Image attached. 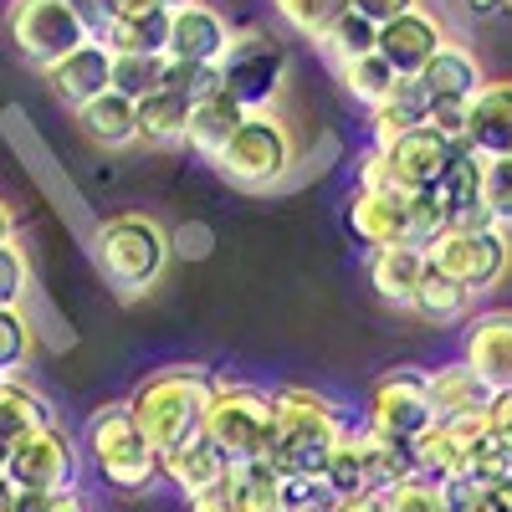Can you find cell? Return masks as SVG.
<instances>
[{
    "label": "cell",
    "mask_w": 512,
    "mask_h": 512,
    "mask_svg": "<svg viewBox=\"0 0 512 512\" xmlns=\"http://www.w3.org/2000/svg\"><path fill=\"white\" fill-rule=\"evenodd\" d=\"M344 221H349L354 241H364L369 251L415 246V241H410V195H405V190H359V185H354Z\"/></svg>",
    "instance_id": "2e32d148"
},
{
    "label": "cell",
    "mask_w": 512,
    "mask_h": 512,
    "mask_svg": "<svg viewBox=\"0 0 512 512\" xmlns=\"http://www.w3.org/2000/svg\"><path fill=\"white\" fill-rule=\"evenodd\" d=\"M410 313H420L425 323H461V318H472V292L425 267V277L410 297Z\"/></svg>",
    "instance_id": "4dcf8cb0"
},
{
    "label": "cell",
    "mask_w": 512,
    "mask_h": 512,
    "mask_svg": "<svg viewBox=\"0 0 512 512\" xmlns=\"http://www.w3.org/2000/svg\"><path fill=\"white\" fill-rule=\"evenodd\" d=\"M461 364L477 369L492 390H512V308H492V313L466 318Z\"/></svg>",
    "instance_id": "ac0fdd59"
},
{
    "label": "cell",
    "mask_w": 512,
    "mask_h": 512,
    "mask_svg": "<svg viewBox=\"0 0 512 512\" xmlns=\"http://www.w3.org/2000/svg\"><path fill=\"white\" fill-rule=\"evenodd\" d=\"M425 267L477 297V292H487L507 277L512 231H502V226H446L431 246H425Z\"/></svg>",
    "instance_id": "ba28073f"
},
{
    "label": "cell",
    "mask_w": 512,
    "mask_h": 512,
    "mask_svg": "<svg viewBox=\"0 0 512 512\" xmlns=\"http://www.w3.org/2000/svg\"><path fill=\"white\" fill-rule=\"evenodd\" d=\"M6 482L16 492H72L77 487V446L62 425H41L6 451Z\"/></svg>",
    "instance_id": "8fae6325"
},
{
    "label": "cell",
    "mask_w": 512,
    "mask_h": 512,
    "mask_svg": "<svg viewBox=\"0 0 512 512\" xmlns=\"http://www.w3.org/2000/svg\"><path fill=\"white\" fill-rule=\"evenodd\" d=\"M67 6L77 11V21H82V31H88L93 41L103 36V26H108V0H67Z\"/></svg>",
    "instance_id": "7dc6e473"
},
{
    "label": "cell",
    "mask_w": 512,
    "mask_h": 512,
    "mask_svg": "<svg viewBox=\"0 0 512 512\" xmlns=\"http://www.w3.org/2000/svg\"><path fill=\"white\" fill-rule=\"evenodd\" d=\"M241 118H246V108L236 103V98H226L221 88L216 93H205L200 103H190V123H185V144L210 164L221 149H226V139L241 128Z\"/></svg>",
    "instance_id": "cb8c5ba5"
},
{
    "label": "cell",
    "mask_w": 512,
    "mask_h": 512,
    "mask_svg": "<svg viewBox=\"0 0 512 512\" xmlns=\"http://www.w3.org/2000/svg\"><path fill=\"white\" fill-rule=\"evenodd\" d=\"M231 47V21L205 6V0H190V6H175L164 16V57L169 62H195V67H216Z\"/></svg>",
    "instance_id": "4fadbf2b"
},
{
    "label": "cell",
    "mask_w": 512,
    "mask_h": 512,
    "mask_svg": "<svg viewBox=\"0 0 512 512\" xmlns=\"http://www.w3.org/2000/svg\"><path fill=\"white\" fill-rule=\"evenodd\" d=\"M164 16L169 11H144V16H108L103 47L113 57H164Z\"/></svg>",
    "instance_id": "f1b7e54d"
},
{
    "label": "cell",
    "mask_w": 512,
    "mask_h": 512,
    "mask_svg": "<svg viewBox=\"0 0 512 512\" xmlns=\"http://www.w3.org/2000/svg\"><path fill=\"white\" fill-rule=\"evenodd\" d=\"M446 502H451V512H502L497 497H492V487H482V482L446 487Z\"/></svg>",
    "instance_id": "ee69618b"
},
{
    "label": "cell",
    "mask_w": 512,
    "mask_h": 512,
    "mask_svg": "<svg viewBox=\"0 0 512 512\" xmlns=\"http://www.w3.org/2000/svg\"><path fill=\"white\" fill-rule=\"evenodd\" d=\"M482 175H487V159H477L472 149L456 144L446 175L436 180V200L446 210V226H492L487 205H482Z\"/></svg>",
    "instance_id": "ffe728a7"
},
{
    "label": "cell",
    "mask_w": 512,
    "mask_h": 512,
    "mask_svg": "<svg viewBox=\"0 0 512 512\" xmlns=\"http://www.w3.org/2000/svg\"><path fill=\"white\" fill-rule=\"evenodd\" d=\"M216 395V369L205 364H164L154 369L134 395H128V415L144 431V441L169 456L175 446L195 441L200 436V420H205V405Z\"/></svg>",
    "instance_id": "6da1fadb"
},
{
    "label": "cell",
    "mask_w": 512,
    "mask_h": 512,
    "mask_svg": "<svg viewBox=\"0 0 512 512\" xmlns=\"http://www.w3.org/2000/svg\"><path fill=\"white\" fill-rule=\"evenodd\" d=\"M52 405L41 390H31V384L21 374H0V446H16L21 436L41 431V425H52Z\"/></svg>",
    "instance_id": "484cf974"
},
{
    "label": "cell",
    "mask_w": 512,
    "mask_h": 512,
    "mask_svg": "<svg viewBox=\"0 0 512 512\" xmlns=\"http://www.w3.org/2000/svg\"><path fill=\"white\" fill-rule=\"evenodd\" d=\"M313 512H328V502H323V507H313Z\"/></svg>",
    "instance_id": "db71d44e"
},
{
    "label": "cell",
    "mask_w": 512,
    "mask_h": 512,
    "mask_svg": "<svg viewBox=\"0 0 512 512\" xmlns=\"http://www.w3.org/2000/svg\"><path fill=\"white\" fill-rule=\"evenodd\" d=\"M374 31L379 26H369L364 16H354V11H344L323 36H318V47L328 52V62L333 67H344V62H354V57H364V52H374Z\"/></svg>",
    "instance_id": "d590c367"
},
{
    "label": "cell",
    "mask_w": 512,
    "mask_h": 512,
    "mask_svg": "<svg viewBox=\"0 0 512 512\" xmlns=\"http://www.w3.org/2000/svg\"><path fill=\"white\" fill-rule=\"evenodd\" d=\"M226 472H231V461H226L216 446H210L205 436H195V441L175 446L169 456H159V477L175 487V492H185V497H195V492H205V487H216Z\"/></svg>",
    "instance_id": "7402d4cb"
},
{
    "label": "cell",
    "mask_w": 512,
    "mask_h": 512,
    "mask_svg": "<svg viewBox=\"0 0 512 512\" xmlns=\"http://www.w3.org/2000/svg\"><path fill=\"white\" fill-rule=\"evenodd\" d=\"M287 72H292V57L267 26H231V47L216 62V77H221L226 98H236L246 113H262L282 93Z\"/></svg>",
    "instance_id": "8992f818"
},
{
    "label": "cell",
    "mask_w": 512,
    "mask_h": 512,
    "mask_svg": "<svg viewBox=\"0 0 512 512\" xmlns=\"http://www.w3.org/2000/svg\"><path fill=\"white\" fill-rule=\"evenodd\" d=\"M502 6H512V0H502Z\"/></svg>",
    "instance_id": "11a10c76"
},
{
    "label": "cell",
    "mask_w": 512,
    "mask_h": 512,
    "mask_svg": "<svg viewBox=\"0 0 512 512\" xmlns=\"http://www.w3.org/2000/svg\"><path fill=\"white\" fill-rule=\"evenodd\" d=\"M446 41H451V36H446V21H441L436 11L415 6V11L384 21V26L374 31V52L390 62L395 77H420V67L431 62Z\"/></svg>",
    "instance_id": "5bb4252c"
},
{
    "label": "cell",
    "mask_w": 512,
    "mask_h": 512,
    "mask_svg": "<svg viewBox=\"0 0 512 512\" xmlns=\"http://www.w3.org/2000/svg\"><path fill=\"white\" fill-rule=\"evenodd\" d=\"M425 118H431V103H425L420 82L415 77H400L395 88L369 108V139L374 144H390V139L410 134V128H420Z\"/></svg>",
    "instance_id": "4316f807"
},
{
    "label": "cell",
    "mask_w": 512,
    "mask_h": 512,
    "mask_svg": "<svg viewBox=\"0 0 512 512\" xmlns=\"http://www.w3.org/2000/svg\"><path fill=\"white\" fill-rule=\"evenodd\" d=\"M379 507L384 512H451V502H446V487L441 482H431V477H400L390 492L379 497Z\"/></svg>",
    "instance_id": "8d00e7d4"
},
{
    "label": "cell",
    "mask_w": 512,
    "mask_h": 512,
    "mask_svg": "<svg viewBox=\"0 0 512 512\" xmlns=\"http://www.w3.org/2000/svg\"><path fill=\"white\" fill-rule=\"evenodd\" d=\"M159 6H164V11H175V6H190V0H159Z\"/></svg>",
    "instance_id": "f5cc1de1"
},
{
    "label": "cell",
    "mask_w": 512,
    "mask_h": 512,
    "mask_svg": "<svg viewBox=\"0 0 512 512\" xmlns=\"http://www.w3.org/2000/svg\"><path fill=\"white\" fill-rule=\"evenodd\" d=\"M200 436L231 466L262 461V451L272 441V390H256V384H241V379H216V395L205 405Z\"/></svg>",
    "instance_id": "277c9868"
},
{
    "label": "cell",
    "mask_w": 512,
    "mask_h": 512,
    "mask_svg": "<svg viewBox=\"0 0 512 512\" xmlns=\"http://www.w3.org/2000/svg\"><path fill=\"white\" fill-rule=\"evenodd\" d=\"M344 431L349 425H344V415H338V405L328 395L303 390V384H287V390H272V441H267L262 461L272 466V472L318 477L333 441Z\"/></svg>",
    "instance_id": "7a4b0ae2"
},
{
    "label": "cell",
    "mask_w": 512,
    "mask_h": 512,
    "mask_svg": "<svg viewBox=\"0 0 512 512\" xmlns=\"http://www.w3.org/2000/svg\"><path fill=\"white\" fill-rule=\"evenodd\" d=\"M323 497L328 502H344V497H369V472H364V436H359V425H349L344 436L333 441L328 461H323Z\"/></svg>",
    "instance_id": "83f0119b"
},
{
    "label": "cell",
    "mask_w": 512,
    "mask_h": 512,
    "mask_svg": "<svg viewBox=\"0 0 512 512\" xmlns=\"http://www.w3.org/2000/svg\"><path fill=\"white\" fill-rule=\"evenodd\" d=\"M436 425V410L425 400V374L410 369V364H395L384 369L369 395H364V431L374 436H390V441H420L425 431Z\"/></svg>",
    "instance_id": "9c48e42d"
},
{
    "label": "cell",
    "mask_w": 512,
    "mask_h": 512,
    "mask_svg": "<svg viewBox=\"0 0 512 512\" xmlns=\"http://www.w3.org/2000/svg\"><path fill=\"white\" fill-rule=\"evenodd\" d=\"M292 159H297V149H292L287 123L272 108H262V113L241 118V128L226 139V149L210 164H216L236 190H272L292 175Z\"/></svg>",
    "instance_id": "52a82bcc"
},
{
    "label": "cell",
    "mask_w": 512,
    "mask_h": 512,
    "mask_svg": "<svg viewBox=\"0 0 512 512\" xmlns=\"http://www.w3.org/2000/svg\"><path fill=\"white\" fill-rule=\"evenodd\" d=\"M190 502V512H236V487H231V472L216 482V487H205V492H195V497H185Z\"/></svg>",
    "instance_id": "bcb514c9"
},
{
    "label": "cell",
    "mask_w": 512,
    "mask_h": 512,
    "mask_svg": "<svg viewBox=\"0 0 512 512\" xmlns=\"http://www.w3.org/2000/svg\"><path fill=\"white\" fill-rule=\"evenodd\" d=\"M31 292V256L21 241H0V308H21Z\"/></svg>",
    "instance_id": "60d3db41"
},
{
    "label": "cell",
    "mask_w": 512,
    "mask_h": 512,
    "mask_svg": "<svg viewBox=\"0 0 512 512\" xmlns=\"http://www.w3.org/2000/svg\"><path fill=\"white\" fill-rule=\"evenodd\" d=\"M31 344L36 333H31L26 308H0V374H21L31 359Z\"/></svg>",
    "instance_id": "f35d334b"
},
{
    "label": "cell",
    "mask_w": 512,
    "mask_h": 512,
    "mask_svg": "<svg viewBox=\"0 0 512 512\" xmlns=\"http://www.w3.org/2000/svg\"><path fill=\"white\" fill-rule=\"evenodd\" d=\"M93 256L118 297H144L169 267V231L128 210V216H113L93 231Z\"/></svg>",
    "instance_id": "3957f363"
},
{
    "label": "cell",
    "mask_w": 512,
    "mask_h": 512,
    "mask_svg": "<svg viewBox=\"0 0 512 512\" xmlns=\"http://www.w3.org/2000/svg\"><path fill=\"white\" fill-rule=\"evenodd\" d=\"M374 149H379V164H384V185L405 190V195L436 190V180L446 175V164L456 154V144L446 134H436L431 123H420V128H410V134H400L390 144H374Z\"/></svg>",
    "instance_id": "7c38bea8"
},
{
    "label": "cell",
    "mask_w": 512,
    "mask_h": 512,
    "mask_svg": "<svg viewBox=\"0 0 512 512\" xmlns=\"http://www.w3.org/2000/svg\"><path fill=\"white\" fill-rule=\"evenodd\" d=\"M492 384L477 374V369H466L461 359L441 364V369H425V400H431L436 420H461V415H482L492 405Z\"/></svg>",
    "instance_id": "44dd1931"
},
{
    "label": "cell",
    "mask_w": 512,
    "mask_h": 512,
    "mask_svg": "<svg viewBox=\"0 0 512 512\" xmlns=\"http://www.w3.org/2000/svg\"><path fill=\"white\" fill-rule=\"evenodd\" d=\"M159 77H164V57H113L108 88L123 93L128 103H139V98L159 93Z\"/></svg>",
    "instance_id": "74e56055"
},
{
    "label": "cell",
    "mask_w": 512,
    "mask_h": 512,
    "mask_svg": "<svg viewBox=\"0 0 512 512\" xmlns=\"http://www.w3.org/2000/svg\"><path fill=\"white\" fill-rule=\"evenodd\" d=\"M415 82H420V93H425V103H431V108H466V103H472V93L487 82V72H482V62H477L472 47L446 41V47L420 67Z\"/></svg>",
    "instance_id": "d6986e66"
},
{
    "label": "cell",
    "mask_w": 512,
    "mask_h": 512,
    "mask_svg": "<svg viewBox=\"0 0 512 512\" xmlns=\"http://www.w3.org/2000/svg\"><path fill=\"white\" fill-rule=\"evenodd\" d=\"M482 205L492 226L512 231V159H487V175H482Z\"/></svg>",
    "instance_id": "b9f144b4"
},
{
    "label": "cell",
    "mask_w": 512,
    "mask_h": 512,
    "mask_svg": "<svg viewBox=\"0 0 512 512\" xmlns=\"http://www.w3.org/2000/svg\"><path fill=\"white\" fill-rule=\"evenodd\" d=\"M52 512H93L88 502H82V492L72 487V492H57V502H52Z\"/></svg>",
    "instance_id": "681fc988"
},
{
    "label": "cell",
    "mask_w": 512,
    "mask_h": 512,
    "mask_svg": "<svg viewBox=\"0 0 512 512\" xmlns=\"http://www.w3.org/2000/svg\"><path fill=\"white\" fill-rule=\"evenodd\" d=\"M425 277V251L420 246H384L369 256V287L379 303L390 308H410V297Z\"/></svg>",
    "instance_id": "603a6c76"
},
{
    "label": "cell",
    "mask_w": 512,
    "mask_h": 512,
    "mask_svg": "<svg viewBox=\"0 0 512 512\" xmlns=\"http://www.w3.org/2000/svg\"><path fill=\"white\" fill-rule=\"evenodd\" d=\"M231 487H236V512H287L282 472H272L267 461L231 466Z\"/></svg>",
    "instance_id": "1f68e13d"
},
{
    "label": "cell",
    "mask_w": 512,
    "mask_h": 512,
    "mask_svg": "<svg viewBox=\"0 0 512 512\" xmlns=\"http://www.w3.org/2000/svg\"><path fill=\"white\" fill-rule=\"evenodd\" d=\"M487 425H492V431H502V436H512V390H497V395H492Z\"/></svg>",
    "instance_id": "c3c4849f"
},
{
    "label": "cell",
    "mask_w": 512,
    "mask_h": 512,
    "mask_svg": "<svg viewBox=\"0 0 512 512\" xmlns=\"http://www.w3.org/2000/svg\"><path fill=\"white\" fill-rule=\"evenodd\" d=\"M108 72H113V52L103 47V41H82V47H72L67 57H57L52 67H41V82L52 88L57 103H67L72 113L82 103H93L98 93H108Z\"/></svg>",
    "instance_id": "e0dca14e"
},
{
    "label": "cell",
    "mask_w": 512,
    "mask_h": 512,
    "mask_svg": "<svg viewBox=\"0 0 512 512\" xmlns=\"http://www.w3.org/2000/svg\"><path fill=\"white\" fill-rule=\"evenodd\" d=\"M0 241H16V210L0 200Z\"/></svg>",
    "instance_id": "f907efd6"
},
{
    "label": "cell",
    "mask_w": 512,
    "mask_h": 512,
    "mask_svg": "<svg viewBox=\"0 0 512 512\" xmlns=\"http://www.w3.org/2000/svg\"><path fill=\"white\" fill-rule=\"evenodd\" d=\"M364 436V472H369V497H384L400 477H410V446L405 441H390V436H374L359 425Z\"/></svg>",
    "instance_id": "d6a6232c"
},
{
    "label": "cell",
    "mask_w": 512,
    "mask_h": 512,
    "mask_svg": "<svg viewBox=\"0 0 512 512\" xmlns=\"http://www.w3.org/2000/svg\"><path fill=\"white\" fill-rule=\"evenodd\" d=\"M88 451H93L98 477L113 492H149L159 482V451L144 441V431L134 425L128 400L98 405L88 415Z\"/></svg>",
    "instance_id": "5b68a950"
},
{
    "label": "cell",
    "mask_w": 512,
    "mask_h": 512,
    "mask_svg": "<svg viewBox=\"0 0 512 512\" xmlns=\"http://www.w3.org/2000/svg\"><path fill=\"white\" fill-rule=\"evenodd\" d=\"M415 6H425V0H349V11L364 16L369 26H384V21H395V16H405Z\"/></svg>",
    "instance_id": "f6af8a7d"
},
{
    "label": "cell",
    "mask_w": 512,
    "mask_h": 512,
    "mask_svg": "<svg viewBox=\"0 0 512 512\" xmlns=\"http://www.w3.org/2000/svg\"><path fill=\"white\" fill-rule=\"evenodd\" d=\"M338 82H344V93H349L359 108H374L400 77L390 72V62H384L379 52H364V57H354V62L338 67Z\"/></svg>",
    "instance_id": "836d02e7"
},
{
    "label": "cell",
    "mask_w": 512,
    "mask_h": 512,
    "mask_svg": "<svg viewBox=\"0 0 512 512\" xmlns=\"http://www.w3.org/2000/svg\"><path fill=\"white\" fill-rule=\"evenodd\" d=\"M210 246H216V236H210V226H200V221L169 231V256H190V262H200V256H210Z\"/></svg>",
    "instance_id": "7bdbcfd3"
},
{
    "label": "cell",
    "mask_w": 512,
    "mask_h": 512,
    "mask_svg": "<svg viewBox=\"0 0 512 512\" xmlns=\"http://www.w3.org/2000/svg\"><path fill=\"white\" fill-rule=\"evenodd\" d=\"M77 128H82V139H93L103 149H128V144H139V123H134V103H128L123 93H98L93 103H82L77 113Z\"/></svg>",
    "instance_id": "d4e9b609"
},
{
    "label": "cell",
    "mask_w": 512,
    "mask_h": 512,
    "mask_svg": "<svg viewBox=\"0 0 512 512\" xmlns=\"http://www.w3.org/2000/svg\"><path fill=\"white\" fill-rule=\"evenodd\" d=\"M461 149L477 159H512V77H487L466 103Z\"/></svg>",
    "instance_id": "9a60e30c"
},
{
    "label": "cell",
    "mask_w": 512,
    "mask_h": 512,
    "mask_svg": "<svg viewBox=\"0 0 512 512\" xmlns=\"http://www.w3.org/2000/svg\"><path fill=\"white\" fill-rule=\"evenodd\" d=\"M221 88V77L216 67H195V62H169L164 57V77H159V93H175L185 103H200L205 93H216Z\"/></svg>",
    "instance_id": "ab89813d"
},
{
    "label": "cell",
    "mask_w": 512,
    "mask_h": 512,
    "mask_svg": "<svg viewBox=\"0 0 512 512\" xmlns=\"http://www.w3.org/2000/svg\"><path fill=\"white\" fill-rule=\"evenodd\" d=\"M134 123H139V144L169 149V144H185V123H190V103L175 93H149L134 103Z\"/></svg>",
    "instance_id": "f546056e"
},
{
    "label": "cell",
    "mask_w": 512,
    "mask_h": 512,
    "mask_svg": "<svg viewBox=\"0 0 512 512\" xmlns=\"http://www.w3.org/2000/svg\"><path fill=\"white\" fill-rule=\"evenodd\" d=\"M272 11H277V21H282L287 31L318 41L338 16L349 11V0H272Z\"/></svg>",
    "instance_id": "e575fe53"
},
{
    "label": "cell",
    "mask_w": 512,
    "mask_h": 512,
    "mask_svg": "<svg viewBox=\"0 0 512 512\" xmlns=\"http://www.w3.org/2000/svg\"><path fill=\"white\" fill-rule=\"evenodd\" d=\"M466 6H472V11H482V16H487V11H507L502 0H466Z\"/></svg>",
    "instance_id": "816d5d0a"
},
{
    "label": "cell",
    "mask_w": 512,
    "mask_h": 512,
    "mask_svg": "<svg viewBox=\"0 0 512 512\" xmlns=\"http://www.w3.org/2000/svg\"><path fill=\"white\" fill-rule=\"evenodd\" d=\"M6 31L16 41V52L36 72L52 67L57 57H67L72 47L88 41V31H82V21H77V11L67 6V0H11L6 6Z\"/></svg>",
    "instance_id": "30bf717a"
}]
</instances>
